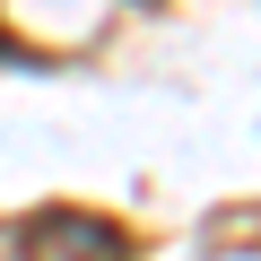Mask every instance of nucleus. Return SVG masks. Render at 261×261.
<instances>
[{"mask_svg": "<svg viewBox=\"0 0 261 261\" xmlns=\"http://www.w3.org/2000/svg\"><path fill=\"white\" fill-rule=\"evenodd\" d=\"M18 261H130V235L105 209H35L18 235Z\"/></svg>", "mask_w": 261, "mask_h": 261, "instance_id": "nucleus-1", "label": "nucleus"}, {"mask_svg": "<svg viewBox=\"0 0 261 261\" xmlns=\"http://www.w3.org/2000/svg\"><path fill=\"white\" fill-rule=\"evenodd\" d=\"M0 61H27V53H18V44H9V35H0Z\"/></svg>", "mask_w": 261, "mask_h": 261, "instance_id": "nucleus-2", "label": "nucleus"}]
</instances>
